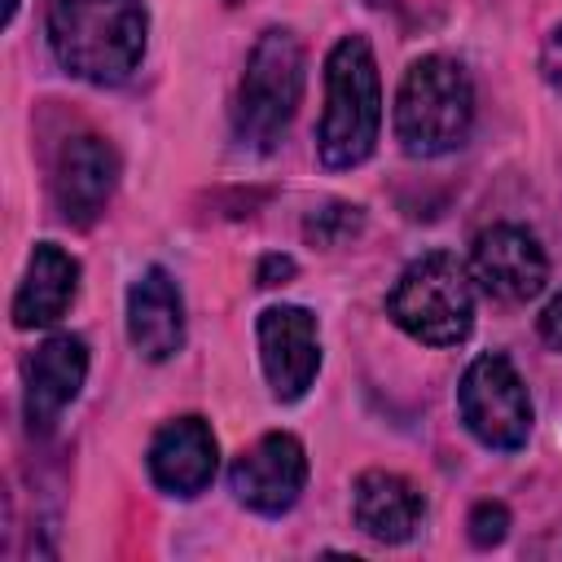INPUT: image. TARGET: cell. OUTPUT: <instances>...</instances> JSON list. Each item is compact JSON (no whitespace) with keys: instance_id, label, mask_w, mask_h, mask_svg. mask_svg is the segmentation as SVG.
Wrapping results in <instances>:
<instances>
[{"instance_id":"1","label":"cell","mask_w":562,"mask_h":562,"mask_svg":"<svg viewBox=\"0 0 562 562\" xmlns=\"http://www.w3.org/2000/svg\"><path fill=\"white\" fill-rule=\"evenodd\" d=\"M44 31L66 75L110 88L140 66L149 9L145 0H53Z\"/></svg>"},{"instance_id":"5","label":"cell","mask_w":562,"mask_h":562,"mask_svg":"<svg viewBox=\"0 0 562 562\" xmlns=\"http://www.w3.org/2000/svg\"><path fill=\"white\" fill-rule=\"evenodd\" d=\"M303 101V44L285 26H268L250 57L237 88V140L255 154H272L281 136L294 123V110Z\"/></svg>"},{"instance_id":"3","label":"cell","mask_w":562,"mask_h":562,"mask_svg":"<svg viewBox=\"0 0 562 562\" xmlns=\"http://www.w3.org/2000/svg\"><path fill=\"white\" fill-rule=\"evenodd\" d=\"M474 88L452 57H417L395 92V140L413 158H439L470 136Z\"/></svg>"},{"instance_id":"18","label":"cell","mask_w":562,"mask_h":562,"mask_svg":"<svg viewBox=\"0 0 562 562\" xmlns=\"http://www.w3.org/2000/svg\"><path fill=\"white\" fill-rule=\"evenodd\" d=\"M540 338H544L553 351H562V294H553L549 307L540 312Z\"/></svg>"},{"instance_id":"14","label":"cell","mask_w":562,"mask_h":562,"mask_svg":"<svg viewBox=\"0 0 562 562\" xmlns=\"http://www.w3.org/2000/svg\"><path fill=\"white\" fill-rule=\"evenodd\" d=\"M426 501L422 492L391 470H364L351 487V518L378 544H404L422 527Z\"/></svg>"},{"instance_id":"13","label":"cell","mask_w":562,"mask_h":562,"mask_svg":"<svg viewBox=\"0 0 562 562\" xmlns=\"http://www.w3.org/2000/svg\"><path fill=\"white\" fill-rule=\"evenodd\" d=\"M127 338L140 360L162 364L184 347V299L167 268H145L127 290Z\"/></svg>"},{"instance_id":"8","label":"cell","mask_w":562,"mask_h":562,"mask_svg":"<svg viewBox=\"0 0 562 562\" xmlns=\"http://www.w3.org/2000/svg\"><path fill=\"white\" fill-rule=\"evenodd\" d=\"M259 360L272 395L281 404H294L307 395L321 369V325L307 307L277 303L259 312Z\"/></svg>"},{"instance_id":"11","label":"cell","mask_w":562,"mask_h":562,"mask_svg":"<svg viewBox=\"0 0 562 562\" xmlns=\"http://www.w3.org/2000/svg\"><path fill=\"white\" fill-rule=\"evenodd\" d=\"M22 378H26V422H31V430H48L75 404V395L88 378V342L79 334L44 338L26 356Z\"/></svg>"},{"instance_id":"21","label":"cell","mask_w":562,"mask_h":562,"mask_svg":"<svg viewBox=\"0 0 562 562\" xmlns=\"http://www.w3.org/2000/svg\"><path fill=\"white\" fill-rule=\"evenodd\" d=\"M13 13H18V0H9V9H4V18L13 22Z\"/></svg>"},{"instance_id":"16","label":"cell","mask_w":562,"mask_h":562,"mask_svg":"<svg viewBox=\"0 0 562 562\" xmlns=\"http://www.w3.org/2000/svg\"><path fill=\"white\" fill-rule=\"evenodd\" d=\"M356 233H360V206H347V202H329L307 220V237L316 246H342Z\"/></svg>"},{"instance_id":"15","label":"cell","mask_w":562,"mask_h":562,"mask_svg":"<svg viewBox=\"0 0 562 562\" xmlns=\"http://www.w3.org/2000/svg\"><path fill=\"white\" fill-rule=\"evenodd\" d=\"M79 294V259L66 255L61 246L53 241H40L31 250V263H26V277L13 294V325L18 329H40V325H53L70 312Z\"/></svg>"},{"instance_id":"12","label":"cell","mask_w":562,"mask_h":562,"mask_svg":"<svg viewBox=\"0 0 562 562\" xmlns=\"http://www.w3.org/2000/svg\"><path fill=\"white\" fill-rule=\"evenodd\" d=\"M215 465H220V443L202 417H176L149 443V479L167 496L189 501V496L206 492L215 479Z\"/></svg>"},{"instance_id":"17","label":"cell","mask_w":562,"mask_h":562,"mask_svg":"<svg viewBox=\"0 0 562 562\" xmlns=\"http://www.w3.org/2000/svg\"><path fill=\"white\" fill-rule=\"evenodd\" d=\"M505 531H509V509H505L501 501H479V505L470 509V540H474L479 549L501 544Z\"/></svg>"},{"instance_id":"6","label":"cell","mask_w":562,"mask_h":562,"mask_svg":"<svg viewBox=\"0 0 562 562\" xmlns=\"http://www.w3.org/2000/svg\"><path fill=\"white\" fill-rule=\"evenodd\" d=\"M457 408H461L465 430L483 448H496V452H518L527 443L531 417H536L527 382L501 351H483L470 360V369L461 373V386H457Z\"/></svg>"},{"instance_id":"7","label":"cell","mask_w":562,"mask_h":562,"mask_svg":"<svg viewBox=\"0 0 562 562\" xmlns=\"http://www.w3.org/2000/svg\"><path fill=\"white\" fill-rule=\"evenodd\" d=\"M307 483V452L303 443L290 435V430H272V435H259L233 465H228V487L233 496L263 514V518H277L285 514L299 492Z\"/></svg>"},{"instance_id":"4","label":"cell","mask_w":562,"mask_h":562,"mask_svg":"<svg viewBox=\"0 0 562 562\" xmlns=\"http://www.w3.org/2000/svg\"><path fill=\"white\" fill-rule=\"evenodd\" d=\"M386 316L426 347H457L474 329V285L457 255L430 250L413 259L386 294Z\"/></svg>"},{"instance_id":"20","label":"cell","mask_w":562,"mask_h":562,"mask_svg":"<svg viewBox=\"0 0 562 562\" xmlns=\"http://www.w3.org/2000/svg\"><path fill=\"white\" fill-rule=\"evenodd\" d=\"M540 66H544V79L562 83V26L544 40V53H540Z\"/></svg>"},{"instance_id":"2","label":"cell","mask_w":562,"mask_h":562,"mask_svg":"<svg viewBox=\"0 0 562 562\" xmlns=\"http://www.w3.org/2000/svg\"><path fill=\"white\" fill-rule=\"evenodd\" d=\"M382 132V79L364 35H342L325 57V110L316 154L325 167H360Z\"/></svg>"},{"instance_id":"9","label":"cell","mask_w":562,"mask_h":562,"mask_svg":"<svg viewBox=\"0 0 562 562\" xmlns=\"http://www.w3.org/2000/svg\"><path fill=\"white\" fill-rule=\"evenodd\" d=\"M470 277L505 303H527L549 281V255L522 224H492L474 237Z\"/></svg>"},{"instance_id":"19","label":"cell","mask_w":562,"mask_h":562,"mask_svg":"<svg viewBox=\"0 0 562 562\" xmlns=\"http://www.w3.org/2000/svg\"><path fill=\"white\" fill-rule=\"evenodd\" d=\"M290 277H294V259H285V255H268L259 263V285H285Z\"/></svg>"},{"instance_id":"10","label":"cell","mask_w":562,"mask_h":562,"mask_svg":"<svg viewBox=\"0 0 562 562\" xmlns=\"http://www.w3.org/2000/svg\"><path fill=\"white\" fill-rule=\"evenodd\" d=\"M119 184V154L105 136H70L57 154V171H53V202H57V215L75 228H88L110 193Z\"/></svg>"}]
</instances>
